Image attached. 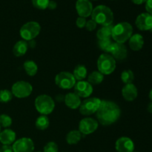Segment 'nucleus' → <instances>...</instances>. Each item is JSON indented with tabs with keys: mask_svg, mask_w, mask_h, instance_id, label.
Listing matches in <instances>:
<instances>
[{
	"mask_svg": "<svg viewBox=\"0 0 152 152\" xmlns=\"http://www.w3.org/2000/svg\"><path fill=\"white\" fill-rule=\"evenodd\" d=\"M16 134L11 129H4L0 133V142L3 145H10L16 141Z\"/></svg>",
	"mask_w": 152,
	"mask_h": 152,
	"instance_id": "nucleus-19",
	"label": "nucleus"
},
{
	"mask_svg": "<svg viewBox=\"0 0 152 152\" xmlns=\"http://www.w3.org/2000/svg\"><path fill=\"white\" fill-rule=\"evenodd\" d=\"M104 80V75L99 71H95L91 73L88 77V82L92 86H96L102 83Z\"/></svg>",
	"mask_w": 152,
	"mask_h": 152,
	"instance_id": "nucleus-26",
	"label": "nucleus"
},
{
	"mask_svg": "<svg viewBox=\"0 0 152 152\" xmlns=\"http://www.w3.org/2000/svg\"><path fill=\"white\" fill-rule=\"evenodd\" d=\"M91 19L102 26L112 25L114 22V13L110 7L105 5H98L93 9Z\"/></svg>",
	"mask_w": 152,
	"mask_h": 152,
	"instance_id": "nucleus-2",
	"label": "nucleus"
},
{
	"mask_svg": "<svg viewBox=\"0 0 152 152\" xmlns=\"http://www.w3.org/2000/svg\"><path fill=\"white\" fill-rule=\"evenodd\" d=\"M133 152H139V151H134Z\"/></svg>",
	"mask_w": 152,
	"mask_h": 152,
	"instance_id": "nucleus-44",
	"label": "nucleus"
},
{
	"mask_svg": "<svg viewBox=\"0 0 152 152\" xmlns=\"http://www.w3.org/2000/svg\"><path fill=\"white\" fill-rule=\"evenodd\" d=\"M13 98V94L7 89H3L0 91V102L7 103L10 102Z\"/></svg>",
	"mask_w": 152,
	"mask_h": 152,
	"instance_id": "nucleus-30",
	"label": "nucleus"
},
{
	"mask_svg": "<svg viewBox=\"0 0 152 152\" xmlns=\"http://www.w3.org/2000/svg\"><path fill=\"white\" fill-rule=\"evenodd\" d=\"M94 1H96V0H94Z\"/></svg>",
	"mask_w": 152,
	"mask_h": 152,
	"instance_id": "nucleus-45",
	"label": "nucleus"
},
{
	"mask_svg": "<svg viewBox=\"0 0 152 152\" xmlns=\"http://www.w3.org/2000/svg\"><path fill=\"white\" fill-rule=\"evenodd\" d=\"M113 25H108V26H102L99 28L96 33V37L98 40L105 39H111L112 34Z\"/></svg>",
	"mask_w": 152,
	"mask_h": 152,
	"instance_id": "nucleus-23",
	"label": "nucleus"
},
{
	"mask_svg": "<svg viewBox=\"0 0 152 152\" xmlns=\"http://www.w3.org/2000/svg\"><path fill=\"white\" fill-rule=\"evenodd\" d=\"M112 42H111V39H99L98 40V46L99 48L103 51L106 52L108 53L110 48L112 45Z\"/></svg>",
	"mask_w": 152,
	"mask_h": 152,
	"instance_id": "nucleus-29",
	"label": "nucleus"
},
{
	"mask_svg": "<svg viewBox=\"0 0 152 152\" xmlns=\"http://www.w3.org/2000/svg\"><path fill=\"white\" fill-rule=\"evenodd\" d=\"M147 111H148V113L150 114H152V102H150L148 105V107H147Z\"/></svg>",
	"mask_w": 152,
	"mask_h": 152,
	"instance_id": "nucleus-41",
	"label": "nucleus"
},
{
	"mask_svg": "<svg viewBox=\"0 0 152 152\" xmlns=\"http://www.w3.org/2000/svg\"><path fill=\"white\" fill-rule=\"evenodd\" d=\"M33 87L29 83L25 81H18L12 86L11 92L13 96L17 98H26L31 94Z\"/></svg>",
	"mask_w": 152,
	"mask_h": 152,
	"instance_id": "nucleus-9",
	"label": "nucleus"
},
{
	"mask_svg": "<svg viewBox=\"0 0 152 152\" xmlns=\"http://www.w3.org/2000/svg\"><path fill=\"white\" fill-rule=\"evenodd\" d=\"M0 152H13L11 145H3L0 148Z\"/></svg>",
	"mask_w": 152,
	"mask_h": 152,
	"instance_id": "nucleus-37",
	"label": "nucleus"
},
{
	"mask_svg": "<svg viewBox=\"0 0 152 152\" xmlns=\"http://www.w3.org/2000/svg\"><path fill=\"white\" fill-rule=\"evenodd\" d=\"M64 101L68 108L71 109H77L80 108L82 103L80 96L75 93H68L64 97Z\"/></svg>",
	"mask_w": 152,
	"mask_h": 152,
	"instance_id": "nucleus-18",
	"label": "nucleus"
},
{
	"mask_svg": "<svg viewBox=\"0 0 152 152\" xmlns=\"http://www.w3.org/2000/svg\"><path fill=\"white\" fill-rule=\"evenodd\" d=\"M34 7L39 10H45L48 8L50 0H31Z\"/></svg>",
	"mask_w": 152,
	"mask_h": 152,
	"instance_id": "nucleus-32",
	"label": "nucleus"
},
{
	"mask_svg": "<svg viewBox=\"0 0 152 152\" xmlns=\"http://www.w3.org/2000/svg\"><path fill=\"white\" fill-rule=\"evenodd\" d=\"M93 5L90 0H77L76 2V10L80 17H88L93 11Z\"/></svg>",
	"mask_w": 152,
	"mask_h": 152,
	"instance_id": "nucleus-15",
	"label": "nucleus"
},
{
	"mask_svg": "<svg viewBox=\"0 0 152 152\" xmlns=\"http://www.w3.org/2000/svg\"><path fill=\"white\" fill-rule=\"evenodd\" d=\"M101 99L97 97L88 98L85 99L80 106V114L85 116H89L96 112L101 103Z\"/></svg>",
	"mask_w": 152,
	"mask_h": 152,
	"instance_id": "nucleus-8",
	"label": "nucleus"
},
{
	"mask_svg": "<svg viewBox=\"0 0 152 152\" xmlns=\"http://www.w3.org/2000/svg\"><path fill=\"white\" fill-rule=\"evenodd\" d=\"M96 25H97V24H96V22L93 20V19H90V20H88L86 22V27H85V28H86V30H87V31H93L96 29Z\"/></svg>",
	"mask_w": 152,
	"mask_h": 152,
	"instance_id": "nucleus-34",
	"label": "nucleus"
},
{
	"mask_svg": "<svg viewBox=\"0 0 152 152\" xmlns=\"http://www.w3.org/2000/svg\"><path fill=\"white\" fill-rule=\"evenodd\" d=\"M0 133H1V126H0Z\"/></svg>",
	"mask_w": 152,
	"mask_h": 152,
	"instance_id": "nucleus-43",
	"label": "nucleus"
},
{
	"mask_svg": "<svg viewBox=\"0 0 152 152\" xmlns=\"http://www.w3.org/2000/svg\"><path fill=\"white\" fill-rule=\"evenodd\" d=\"M116 60L109 53H102L97 60L98 71L103 75H109L116 69Z\"/></svg>",
	"mask_w": 152,
	"mask_h": 152,
	"instance_id": "nucleus-5",
	"label": "nucleus"
},
{
	"mask_svg": "<svg viewBox=\"0 0 152 152\" xmlns=\"http://www.w3.org/2000/svg\"><path fill=\"white\" fill-rule=\"evenodd\" d=\"M135 25L140 31H151L152 16L147 12L140 13V15H138L136 20H135Z\"/></svg>",
	"mask_w": 152,
	"mask_h": 152,
	"instance_id": "nucleus-14",
	"label": "nucleus"
},
{
	"mask_svg": "<svg viewBox=\"0 0 152 152\" xmlns=\"http://www.w3.org/2000/svg\"><path fill=\"white\" fill-rule=\"evenodd\" d=\"M82 139V134L80 131L73 130L66 135V142L69 145H76Z\"/></svg>",
	"mask_w": 152,
	"mask_h": 152,
	"instance_id": "nucleus-24",
	"label": "nucleus"
},
{
	"mask_svg": "<svg viewBox=\"0 0 152 152\" xmlns=\"http://www.w3.org/2000/svg\"><path fill=\"white\" fill-rule=\"evenodd\" d=\"M35 108L42 115H48L51 114L55 108V102L52 97L46 94H42L35 99Z\"/></svg>",
	"mask_w": 152,
	"mask_h": 152,
	"instance_id": "nucleus-4",
	"label": "nucleus"
},
{
	"mask_svg": "<svg viewBox=\"0 0 152 152\" xmlns=\"http://www.w3.org/2000/svg\"><path fill=\"white\" fill-rule=\"evenodd\" d=\"M72 74L74 75L75 80H78V81H82L87 77L88 70L85 65H78L75 67Z\"/></svg>",
	"mask_w": 152,
	"mask_h": 152,
	"instance_id": "nucleus-22",
	"label": "nucleus"
},
{
	"mask_svg": "<svg viewBox=\"0 0 152 152\" xmlns=\"http://www.w3.org/2000/svg\"><path fill=\"white\" fill-rule=\"evenodd\" d=\"M137 88L133 83L125 85L122 89V96L128 102H132L137 97Z\"/></svg>",
	"mask_w": 152,
	"mask_h": 152,
	"instance_id": "nucleus-17",
	"label": "nucleus"
},
{
	"mask_svg": "<svg viewBox=\"0 0 152 152\" xmlns=\"http://www.w3.org/2000/svg\"><path fill=\"white\" fill-rule=\"evenodd\" d=\"M148 97H149V99H151V101L152 102V88L149 91V94H148Z\"/></svg>",
	"mask_w": 152,
	"mask_h": 152,
	"instance_id": "nucleus-42",
	"label": "nucleus"
},
{
	"mask_svg": "<svg viewBox=\"0 0 152 152\" xmlns=\"http://www.w3.org/2000/svg\"><path fill=\"white\" fill-rule=\"evenodd\" d=\"M86 22H87V20H86V18L79 16L77 19V20H76V25H77V26L79 28H83L86 27Z\"/></svg>",
	"mask_w": 152,
	"mask_h": 152,
	"instance_id": "nucleus-35",
	"label": "nucleus"
},
{
	"mask_svg": "<svg viewBox=\"0 0 152 152\" xmlns=\"http://www.w3.org/2000/svg\"><path fill=\"white\" fill-rule=\"evenodd\" d=\"M120 78L124 84H130V83H132V82L134 80V74L132 70H124L121 73Z\"/></svg>",
	"mask_w": 152,
	"mask_h": 152,
	"instance_id": "nucleus-28",
	"label": "nucleus"
},
{
	"mask_svg": "<svg viewBox=\"0 0 152 152\" xmlns=\"http://www.w3.org/2000/svg\"><path fill=\"white\" fill-rule=\"evenodd\" d=\"M23 68L26 74L30 77L35 76L38 71V66H37V63L32 60L25 61L24 62Z\"/></svg>",
	"mask_w": 152,
	"mask_h": 152,
	"instance_id": "nucleus-25",
	"label": "nucleus"
},
{
	"mask_svg": "<svg viewBox=\"0 0 152 152\" xmlns=\"http://www.w3.org/2000/svg\"><path fill=\"white\" fill-rule=\"evenodd\" d=\"M134 148L133 140L127 137H122L116 141L115 149L117 152H133Z\"/></svg>",
	"mask_w": 152,
	"mask_h": 152,
	"instance_id": "nucleus-16",
	"label": "nucleus"
},
{
	"mask_svg": "<svg viewBox=\"0 0 152 152\" xmlns=\"http://www.w3.org/2000/svg\"><path fill=\"white\" fill-rule=\"evenodd\" d=\"M57 7V4L55 1H50L48 3V8L50 9V10H54Z\"/></svg>",
	"mask_w": 152,
	"mask_h": 152,
	"instance_id": "nucleus-38",
	"label": "nucleus"
},
{
	"mask_svg": "<svg viewBox=\"0 0 152 152\" xmlns=\"http://www.w3.org/2000/svg\"><path fill=\"white\" fill-rule=\"evenodd\" d=\"M50 121L48 117L46 115H41L37 119L35 123V126L37 129L40 131H44L48 128Z\"/></svg>",
	"mask_w": 152,
	"mask_h": 152,
	"instance_id": "nucleus-27",
	"label": "nucleus"
},
{
	"mask_svg": "<svg viewBox=\"0 0 152 152\" xmlns=\"http://www.w3.org/2000/svg\"><path fill=\"white\" fill-rule=\"evenodd\" d=\"M145 7L147 13L152 16V0H147L145 2Z\"/></svg>",
	"mask_w": 152,
	"mask_h": 152,
	"instance_id": "nucleus-36",
	"label": "nucleus"
},
{
	"mask_svg": "<svg viewBox=\"0 0 152 152\" xmlns=\"http://www.w3.org/2000/svg\"><path fill=\"white\" fill-rule=\"evenodd\" d=\"M55 83L60 88L68 90L74 87L76 80L71 73L68 71H62L55 77Z\"/></svg>",
	"mask_w": 152,
	"mask_h": 152,
	"instance_id": "nucleus-7",
	"label": "nucleus"
},
{
	"mask_svg": "<svg viewBox=\"0 0 152 152\" xmlns=\"http://www.w3.org/2000/svg\"><path fill=\"white\" fill-rule=\"evenodd\" d=\"M41 31V26L37 22L31 21L25 23L22 26L19 31V34L25 41L34 40Z\"/></svg>",
	"mask_w": 152,
	"mask_h": 152,
	"instance_id": "nucleus-6",
	"label": "nucleus"
},
{
	"mask_svg": "<svg viewBox=\"0 0 152 152\" xmlns=\"http://www.w3.org/2000/svg\"><path fill=\"white\" fill-rule=\"evenodd\" d=\"M129 47L132 50L138 51L142 48L144 45V38L141 34H135L129 39Z\"/></svg>",
	"mask_w": 152,
	"mask_h": 152,
	"instance_id": "nucleus-20",
	"label": "nucleus"
},
{
	"mask_svg": "<svg viewBox=\"0 0 152 152\" xmlns=\"http://www.w3.org/2000/svg\"><path fill=\"white\" fill-rule=\"evenodd\" d=\"M28 47L31 48H34L36 47V42L34 40H31V41H28Z\"/></svg>",
	"mask_w": 152,
	"mask_h": 152,
	"instance_id": "nucleus-40",
	"label": "nucleus"
},
{
	"mask_svg": "<svg viewBox=\"0 0 152 152\" xmlns=\"http://www.w3.org/2000/svg\"><path fill=\"white\" fill-rule=\"evenodd\" d=\"M99 123L91 117H86L80 120L79 124V131L82 134L88 135L96 132L98 129Z\"/></svg>",
	"mask_w": 152,
	"mask_h": 152,
	"instance_id": "nucleus-10",
	"label": "nucleus"
},
{
	"mask_svg": "<svg viewBox=\"0 0 152 152\" xmlns=\"http://www.w3.org/2000/svg\"><path fill=\"white\" fill-rule=\"evenodd\" d=\"M12 119L7 114L0 115V126L3 128H8L12 125Z\"/></svg>",
	"mask_w": 152,
	"mask_h": 152,
	"instance_id": "nucleus-31",
	"label": "nucleus"
},
{
	"mask_svg": "<svg viewBox=\"0 0 152 152\" xmlns=\"http://www.w3.org/2000/svg\"><path fill=\"white\" fill-rule=\"evenodd\" d=\"M147 0H132V2L135 4H142L146 2Z\"/></svg>",
	"mask_w": 152,
	"mask_h": 152,
	"instance_id": "nucleus-39",
	"label": "nucleus"
},
{
	"mask_svg": "<svg viewBox=\"0 0 152 152\" xmlns=\"http://www.w3.org/2000/svg\"><path fill=\"white\" fill-rule=\"evenodd\" d=\"M74 93L80 98H88L93 93V86L88 81H78L74 86Z\"/></svg>",
	"mask_w": 152,
	"mask_h": 152,
	"instance_id": "nucleus-13",
	"label": "nucleus"
},
{
	"mask_svg": "<svg viewBox=\"0 0 152 152\" xmlns=\"http://www.w3.org/2000/svg\"><path fill=\"white\" fill-rule=\"evenodd\" d=\"M98 123L102 126H110L119 120L121 110L117 104L110 100H102L96 112Z\"/></svg>",
	"mask_w": 152,
	"mask_h": 152,
	"instance_id": "nucleus-1",
	"label": "nucleus"
},
{
	"mask_svg": "<svg viewBox=\"0 0 152 152\" xmlns=\"http://www.w3.org/2000/svg\"><path fill=\"white\" fill-rule=\"evenodd\" d=\"M37 152H40V151H37Z\"/></svg>",
	"mask_w": 152,
	"mask_h": 152,
	"instance_id": "nucleus-46",
	"label": "nucleus"
},
{
	"mask_svg": "<svg viewBox=\"0 0 152 152\" xmlns=\"http://www.w3.org/2000/svg\"><path fill=\"white\" fill-rule=\"evenodd\" d=\"M59 147L55 142H49L46 144L43 148V152H58Z\"/></svg>",
	"mask_w": 152,
	"mask_h": 152,
	"instance_id": "nucleus-33",
	"label": "nucleus"
},
{
	"mask_svg": "<svg viewBox=\"0 0 152 152\" xmlns=\"http://www.w3.org/2000/svg\"><path fill=\"white\" fill-rule=\"evenodd\" d=\"M28 50V42L25 40H19L13 46V53L15 56L20 57L24 56Z\"/></svg>",
	"mask_w": 152,
	"mask_h": 152,
	"instance_id": "nucleus-21",
	"label": "nucleus"
},
{
	"mask_svg": "<svg viewBox=\"0 0 152 152\" xmlns=\"http://www.w3.org/2000/svg\"><path fill=\"white\" fill-rule=\"evenodd\" d=\"M108 53L117 61H123L127 58L128 50L126 46L123 43L113 42Z\"/></svg>",
	"mask_w": 152,
	"mask_h": 152,
	"instance_id": "nucleus-12",
	"label": "nucleus"
},
{
	"mask_svg": "<svg viewBox=\"0 0 152 152\" xmlns=\"http://www.w3.org/2000/svg\"><path fill=\"white\" fill-rule=\"evenodd\" d=\"M12 148L13 152H34V143L31 138L22 137L13 142Z\"/></svg>",
	"mask_w": 152,
	"mask_h": 152,
	"instance_id": "nucleus-11",
	"label": "nucleus"
},
{
	"mask_svg": "<svg viewBox=\"0 0 152 152\" xmlns=\"http://www.w3.org/2000/svg\"><path fill=\"white\" fill-rule=\"evenodd\" d=\"M133 35V27L127 22H120L112 28L111 38L115 42L124 44Z\"/></svg>",
	"mask_w": 152,
	"mask_h": 152,
	"instance_id": "nucleus-3",
	"label": "nucleus"
}]
</instances>
